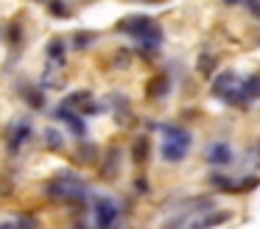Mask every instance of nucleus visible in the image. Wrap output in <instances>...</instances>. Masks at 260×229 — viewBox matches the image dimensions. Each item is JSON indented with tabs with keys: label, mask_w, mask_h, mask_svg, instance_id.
<instances>
[{
	"label": "nucleus",
	"mask_w": 260,
	"mask_h": 229,
	"mask_svg": "<svg viewBox=\"0 0 260 229\" xmlns=\"http://www.w3.org/2000/svg\"><path fill=\"white\" fill-rule=\"evenodd\" d=\"M118 31L123 34H132V37H137L143 42V50H157L159 39H162V31H159V25L151 20V17L146 14H132V17H123V20L118 22Z\"/></svg>",
	"instance_id": "obj_1"
},
{
	"label": "nucleus",
	"mask_w": 260,
	"mask_h": 229,
	"mask_svg": "<svg viewBox=\"0 0 260 229\" xmlns=\"http://www.w3.org/2000/svg\"><path fill=\"white\" fill-rule=\"evenodd\" d=\"M84 190H87L84 179L76 176V173H70V171H62L51 184H48V193H51L53 199H76V195L81 199Z\"/></svg>",
	"instance_id": "obj_2"
},
{
	"label": "nucleus",
	"mask_w": 260,
	"mask_h": 229,
	"mask_svg": "<svg viewBox=\"0 0 260 229\" xmlns=\"http://www.w3.org/2000/svg\"><path fill=\"white\" fill-rule=\"evenodd\" d=\"M213 95L215 98H224V101H230V104H235V98H238V76L232 70H224L218 78L213 81Z\"/></svg>",
	"instance_id": "obj_3"
},
{
	"label": "nucleus",
	"mask_w": 260,
	"mask_h": 229,
	"mask_svg": "<svg viewBox=\"0 0 260 229\" xmlns=\"http://www.w3.org/2000/svg\"><path fill=\"white\" fill-rule=\"evenodd\" d=\"M260 98V73H252L246 81L238 84V98L235 104H252V101Z\"/></svg>",
	"instance_id": "obj_4"
},
{
	"label": "nucleus",
	"mask_w": 260,
	"mask_h": 229,
	"mask_svg": "<svg viewBox=\"0 0 260 229\" xmlns=\"http://www.w3.org/2000/svg\"><path fill=\"white\" fill-rule=\"evenodd\" d=\"M115 221H118V207H115V201L98 199L95 201V223L98 226H112Z\"/></svg>",
	"instance_id": "obj_5"
},
{
	"label": "nucleus",
	"mask_w": 260,
	"mask_h": 229,
	"mask_svg": "<svg viewBox=\"0 0 260 229\" xmlns=\"http://www.w3.org/2000/svg\"><path fill=\"white\" fill-rule=\"evenodd\" d=\"M207 162L215 168H224V165H232V145L230 143H213L207 148Z\"/></svg>",
	"instance_id": "obj_6"
},
{
	"label": "nucleus",
	"mask_w": 260,
	"mask_h": 229,
	"mask_svg": "<svg viewBox=\"0 0 260 229\" xmlns=\"http://www.w3.org/2000/svg\"><path fill=\"white\" fill-rule=\"evenodd\" d=\"M187 156V145L176 143V140H165L162 143V159L165 162H182Z\"/></svg>",
	"instance_id": "obj_7"
},
{
	"label": "nucleus",
	"mask_w": 260,
	"mask_h": 229,
	"mask_svg": "<svg viewBox=\"0 0 260 229\" xmlns=\"http://www.w3.org/2000/svg\"><path fill=\"white\" fill-rule=\"evenodd\" d=\"M90 104H92V95L87 92V89H79V92H73L68 101H64V106H70V109L81 112V115H84V109H87Z\"/></svg>",
	"instance_id": "obj_8"
},
{
	"label": "nucleus",
	"mask_w": 260,
	"mask_h": 229,
	"mask_svg": "<svg viewBox=\"0 0 260 229\" xmlns=\"http://www.w3.org/2000/svg\"><path fill=\"white\" fill-rule=\"evenodd\" d=\"M28 137H31V126H28V123H17V126H14V132H12V137H9V140H12V143H9V151L14 154V151H17Z\"/></svg>",
	"instance_id": "obj_9"
},
{
	"label": "nucleus",
	"mask_w": 260,
	"mask_h": 229,
	"mask_svg": "<svg viewBox=\"0 0 260 229\" xmlns=\"http://www.w3.org/2000/svg\"><path fill=\"white\" fill-rule=\"evenodd\" d=\"M162 134H165V140H176V143H182V145H187V148H190V132H185V128L182 126H162Z\"/></svg>",
	"instance_id": "obj_10"
},
{
	"label": "nucleus",
	"mask_w": 260,
	"mask_h": 229,
	"mask_svg": "<svg viewBox=\"0 0 260 229\" xmlns=\"http://www.w3.org/2000/svg\"><path fill=\"white\" fill-rule=\"evenodd\" d=\"M168 89H171V78L168 76H157L151 84H148V95H151V98H162V95H168Z\"/></svg>",
	"instance_id": "obj_11"
},
{
	"label": "nucleus",
	"mask_w": 260,
	"mask_h": 229,
	"mask_svg": "<svg viewBox=\"0 0 260 229\" xmlns=\"http://www.w3.org/2000/svg\"><path fill=\"white\" fill-rule=\"evenodd\" d=\"M118 156H120L118 148H109L107 151V159H104V168H101V176L104 179H112L115 176V171H118Z\"/></svg>",
	"instance_id": "obj_12"
},
{
	"label": "nucleus",
	"mask_w": 260,
	"mask_h": 229,
	"mask_svg": "<svg viewBox=\"0 0 260 229\" xmlns=\"http://www.w3.org/2000/svg\"><path fill=\"white\" fill-rule=\"evenodd\" d=\"M48 59L56 61V64L64 61V42L62 39H51V42H48Z\"/></svg>",
	"instance_id": "obj_13"
},
{
	"label": "nucleus",
	"mask_w": 260,
	"mask_h": 229,
	"mask_svg": "<svg viewBox=\"0 0 260 229\" xmlns=\"http://www.w3.org/2000/svg\"><path fill=\"white\" fill-rule=\"evenodd\" d=\"M215 64H218V61H215L213 53H202V56H199V73H202L204 78H210L215 73Z\"/></svg>",
	"instance_id": "obj_14"
},
{
	"label": "nucleus",
	"mask_w": 260,
	"mask_h": 229,
	"mask_svg": "<svg viewBox=\"0 0 260 229\" xmlns=\"http://www.w3.org/2000/svg\"><path fill=\"white\" fill-rule=\"evenodd\" d=\"M230 221V212H210L207 218H199L196 226H215V223H226Z\"/></svg>",
	"instance_id": "obj_15"
},
{
	"label": "nucleus",
	"mask_w": 260,
	"mask_h": 229,
	"mask_svg": "<svg viewBox=\"0 0 260 229\" xmlns=\"http://www.w3.org/2000/svg\"><path fill=\"white\" fill-rule=\"evenodd\" d=\"M148 156V140L146 137H137L135 140V151H132V159L135 162H146Z\"/></svg>",
	"instance_id": "obj_16"
},
{
	"label": "nucleus",
	"mask_w": 260,
	"mask_h": 229,
	"mask_svg": "<svg viewBox=\"0 0 260 229\" xmlns=\"http://www.w3.org/2000/svg\"><path fill=\"white\" fill-rule=\"evenodd\" d=\"M210 184H213L215 190H226V193L235 190V182H232L230 176H221V173H213V176H210Z\"/></svg>",
	"instance_id": "obj_17"
},
{
	"label": "nucleus",
	"mask_w": 260,
	"mask_h": 229,
	"mask_svg": "<svg viewBox=\"0 0 260 229\" xmlns=\"http://www.w3.org/2000/svg\"><path fill=\"white\" fill-rule=\"evenodd\" d=\"M25 104H31L34 109H42L45 106V95L40 89H25Z\"/></svg>",
	"instance_id": "obj_18"
},
{
	"label": "nucleus",
	"mask_w": 260,
	"mask_h": 229,
	"mask_svg": "<svg viewBox=\"0 0 260 229\" xmlns=\"http://www.w3.org/2000/svg\"><path fill=\"white\" fill-rule=\"evenodd\" d=\"M48 11H51L53 17H59V20H64V17H70V11L64 9V3H62V0H51V3H48Z\"/></svg>",
	"instance_id": "obj_19"
},
{
	"label": "nucleus",
	"mask_w": 260,
	"mask_h": 229,
	"mask_svg": "<svg viewBox=\"0 0 260 229\" xmlns=\"http://www.w3.org/2000/svg\"><path fill=\"white\" fill-rule=\"evenodd\" d=\"M92 42H95V34H79L73 45H76V50H87Z\"/></svg>",
	"instance_id": "obj_20"
},
{
	"label": "nucleus",
	"mask_w": 260,
	"mask_h": 229,
	"mask_svg": "<svg viewBox=\"0 0 260 229\" xmlns=\"http://www.w3.org/2000/svg\"><path fill=\"white\" fill-rule=\"evenodd\" d=\"M45 143L51 145V148H62V145H64V140H62V134H59V132L48 128V132H45Z\"/></svg>",
	"instance_id": "obj_21"
},
{
	"label": "nucleus",
	"mask_w": 260,
	"mask_h": 229,
	"mask_svg": "<svg viewBox=\"0 0 260 229\" xmlns=\"http://www.w3.org/2000/svg\"><path fill=\"white\" fill-rule=\"evenodd\" d=\"M252 187H257V176H246V179H241L235 190H252Z\"/></svg>",
	"instance_id": "obj_22"
},
{
	"label": "nucleus",
	"mask_w": 260,
	"mask_h": 229,
	"mask_svg": "<svg viewBox=\"0 0 260 229\" xmlns=\"http://www.w3.org/2000/svg\"><path fill=\"white\" fill-rule=\"evenodd\" d=\"M249 11H252V17H257V20H260V0H249Z\"/></svg>",
	"instance_id": "obj_23"
},
{
	"label": "nucleus",
	"mask_w": 260,
	"mask_h": 229,
	"mask_svg": "<svg viewBox=\"0 0 260 229\" xmlns=\"http://www.w3.org/2000/svg\"><path fill=\"white\" fill-rule=\"evenodd\" d=\"M9 39H12V42H20V25H17V22H12V31H9Z\"/></svg>",
	"instance_id": "obj_24"
},
{
	"label": "nucleus",
	"mask_w": 260,
	"mask_h": 229,
	"mask_svg": "<svg viewBox=\"0 0 260 229\" xmlns=\"http://www.w3.org/2000/svg\"><path fill=\"white\" fill-rule=\"evenodd\" d=\"M20 223H23V226H37L34 218H20Z\"/></svg>",
	"instance_id": "obj_25"
},
{
	"label": "nucleus",
	"mask_w": 260,
	"mask_h": 229,
	"mask_svg": "<svg viewBox=\"0 0 260 229\" xmlns=\"http://www.w3.org/2000/svg\"><path fill=\"white\" fill-rule=\"evenodd\" d=\"M137 190H143V193H146V190H148V184H146V179H137Z\"/></svg>",
	"instance_id": "obj_26"
},
{
	"label": "nucleus",
	"mask_w": 260,
	"mask_h": 229,
	"mask_svg": "<svg viewBox=\"0 0 260 229\" xmlns=\"http://www.w3.org/2000/svg\"><path fill=\"white\" fill-rule=\"evenodd\" d=\"M238 3H249V0H224V6H238Z\"/></svg>",
	"instance_id": "obj_27"
}]
</instances>
